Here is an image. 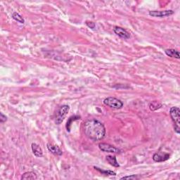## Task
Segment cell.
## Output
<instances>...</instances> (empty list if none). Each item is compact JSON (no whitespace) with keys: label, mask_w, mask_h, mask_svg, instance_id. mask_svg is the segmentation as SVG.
Segmentation results:
<instances>
[{"label":"cell","mask_w":180,"mask_h":180,"mask_svg":"<svg viewBox=\"0 0 180 180\" xmlns=\"http://www.w3.org/2000/svg\"><path fill=\"white\" fill-rule=\"evenodd\" d=\"M83 130L86 136L92 141H100L106 134L104 125L98 120L92 119L87 120L83 125Z\"/></svg>","instance_id":"6da1fadb"},{"label":"cell","mask_w":180,"mask_h":180,"mask_svg":"<svg viewBox=\"0 0 180 180\" xmlns=\"http://www.w3.org/2000/svg\"><path fill=\"white\" fill-rule=\"evenodd\" d=\"M170 115L174 123V131L177 134L180 132V110L178 107H172L170 110Z\"/></svg>","instance_id":"7a4b0ae2"},{"label":"cell","mask_w":180,"mask_h":180,"mask_svg":"<svg viewBox=\"0 0 180 180\" xmlns=\"http://www.w3.org/2000/svg\"><path fill=\"white\" fill-rule=\"evenodd\" d=\"M69 110H70V107L68 105H63L60 107L56 114L55 122L56 125H60L63 121L69 112Z\"/></svg>","instance_id":"3957f363"},{"label":"cell","mask_w":180,"mask_h":180,"mask_svg":"<svg viewBox=\"0 0 180 180\" xmlns=\"http://www.w3.org/2000/svg\"><path fill=\"white\" fill-rule=\"evenodd\" d=\"M103 103L108 107H110L115 109H120L123 107V103L121 101L114 97H108L103 101Z\"/></svg>","instance_id":"277c9868"},{"label":"cell","mask_w":180,"mask_h":180,"mask_svg":"<svg viewBox=\"0 0 180 180\" xmlns=\"http://www.w3.org/2000/svg\"><path fill=\"white\" fill-rule=\"evenodd\" d=\"M98 147L101 151L106 153H112V154H118L120 153V150L116 147L112 146V145L106 144V143H100L98 144Z\"/></svg>","instance_id":"5b68a950"},{"label":"cell","mask_w":180,"mask_h":180,"mask_svg":"<svg viewBox=\"0 0 180 180\" xmlns=\"http://www.w3.org/2000/svg\"><path fill=\"white\" fill-rule=\"evenodd\" d=\"M174 14L172 10H166V11H149V15L152 17H158V18H163V17L170 16Z\"/></svg>","instance_id":"8992f818"},{"label":"cell","mask_w":180,"mask_h":180,"mask_svg":"<svg viewBox=\"0 0 180 180\" xmlns=\"http://www.w3.org/2000/svg\"><path fill=\"white\" fill-rule=\"evenodd\" d=\"M170 155L167 154V153L161 151L156 153V154H154V156H153V160H154L155 162H163L167 161V160H168L170 158Z\"/></svg>","instance_id":"52a82bcc"},{"label":"cell","mask_w":180,"mask_h":180,"mask_svg":"<svg viewBox=\"0 0 180 180\" xmlns=\"http://www.w3.org/2000/svg\"><path fill=\"white\" fill-rule=\"evenodd\" d=\"M113 31L118 36H119L121 38L127 39L130 38V34L128 33L126 30L120 28V27H115L114 29H113Z\"/></svg>","instance_id":"ba28073f"},{"label":"cell","mask_w":180,"mask_h":180,"mask_svg":"<svg viewBox=\"0 0 180 180\" xmlns=\"http://www.w3.org/2000/svg\"><path fill=\"white\" fill-rule=\"evenodd\" d=\"M46 146H47V149L49 151H50L51 154L55 155V156H61V155L63 154V151H61V149L58 146L51 144L50 143L47 144Z\"/></svg>","instance_id":"9c48e42d"},{"label":"cell","mask_w":180,"mask_h":180,"mask_svg":"<svg viewBox=\"0 0 180 180\" xmlns=\"http://www.w3.org/2000/svg\"><path fill=\"white\" fill-rule=\"evenodd\" d=\"M32 151H33V154L36 157H42L43 156V151L41 147L35 143H33L31 145Z\"/></svg>","instance_id":"30bf717a"},{"label":"cell","mask_w":180,"mask_h":180,"mask_svg":"<svg viewBox=\"0 0 180 180\" xmlns=\"http://www.w3.org/2000/svg\"><path fill=\"white\" fill-rule=\"evenodd\" d=\"M165 52H166V55L170 56V57L175 58H177V59L180 58L179 52L178 51L175 50V49H166V51H165Z\"/></svg>","instance_id":"8fae6325"},{"label":"cell","mask_w":180,"mask_h":180,"mask_svg":"<svg viewBox=\"0 0 180 180\" xmlns=\"http://www.w3.org/2000/svg\"><path fill=\"white\" fill-rule=\"evenodd\" d=\"M38 179V177H37V174L33 172H26V173L23 174V175L22 176L21 179L23 180H34Z\"/></svg>","instance_id":"7c38bea8"},{"label":"cell","mask_w":180,"mask_h":180,"mask_svg":"<svg viewBox=\"0 0 180 180\" xmlns=\"http://www.w3.org/2000/svg\"><path fill=\"white\" fill-rule=\"evenodd\" d=\"M106 161H108V163L110 165V166H112L113 167H118L120 166V165L118 164V162L117 161L116 158H115V156H106Z\"/></svg>","instance_id":"4fadbf2b"},{"label":"cell","mask_w":180,"mask_h":180,"mask_svg":"<svg viewBox=\"0 0 180 180\" xmlns=\"http://www.w3.org/2000/svg\"><path fill=\"white\" fill-rule=\"evenodd\" d=\"M161 107L162 104L161 103H159L158 102H153L149 104V108L151 110H156Z\"/></svg>","instance_id":"5bb4252c"},{"label":"cell","mask_w":180,"mask_h":180,"mask_svg":"<svg viewBox=\"0 0 180 180\" xmlns=\"http://www.w3.org/2000/svg\"><path fill=\"white\" fill-rule=\"evenodd\" d=\"M12 18H13L15 20V21H18V22H19V23H21L23 24L24 22H25L24 19L23 18V17H22L19 14L16 13V12H15V13H14L13 15H12Z\"/></svg>","instance_id":"9a60e30c"},{"label":"cell","mask_w":180,"mask_h":180,"mask_svg":"<svg viewBox=\"0 0 180 180\" xmlns=\"http://www.w3.org/2000/svg\"><path fill=\"white\" fill-rule=\"evenodd\" d=\"M94 169L97 170L98 172H102V173L104 174H106V175H113V176H115L116 175V173H115V172L113 171H110V170H103L98 168L97 167H94Z\"/></svg>","instance_id":"2e32d148"},{"label":"cell","mask_w":180,"mask_h":180,"mask_svg":"<svg viewBox=\"0 0 180 180\" xmlns=\"http://www.w3.org/2000/svg\"><path fill=\"white\" fill-rule=\"evenodd\" d=\"M138 177L137 176L135 175V174H132L131 176H125V177H123L122 178H120V179L122 180V179H137Z\"/></svg>","instance_id":"e0dca14e"},{"label":"cell","mask_w":180,"mask_h":180,"mask_svg":"<svg viewBox=\"0 0 180 180\" xmlns=\"http://www.w3.org/2000/svg\"><path fill=\"white\" fill-rule=\"evenodd\" d=\"M86 25L91 29H94L96 28V25L94 22L92 21H87L86 22Z\"/></svg>","instance_id":"ac0fdd59"},{"label":"cell","mask_w":180,"mask_h":180,"mask_svg":"<svg viewBox=\"0 0 180 180\" xmlns=\"http://www.w3.org/2000/svg\"><path fill=\"white\" fill-rule=\"evenodd\" d=\"M6 120H7V118L6 115H4L2 113H0V122L2 123V122H6Z\"/></svg>","instance_id":"d6986e66"}]
</instances>
